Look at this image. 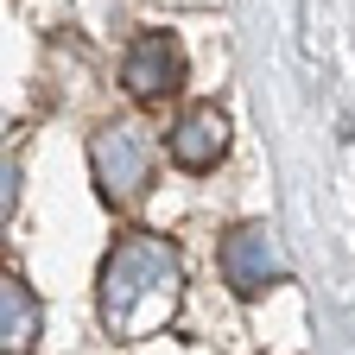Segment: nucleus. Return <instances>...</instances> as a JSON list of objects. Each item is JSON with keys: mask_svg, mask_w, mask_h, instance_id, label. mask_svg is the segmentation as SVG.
<instances>
[{"mask_svg": "<svg viewBox=\"0 0 355 355\" xmlns=\"http://www.w3.org/2000/svg\"><path fill=\"white\" fill-rule=\"evenodd\" d=\"M184 298V260L165 235H127L102 260V324L121 343L159 336Z\"/></svg>", "mask_w": 355, "mask_h": 355, "instance_id": "nucleus-1", "label": "nucleus"}, {"mask_svg": "<svg viewBox=\"0 0 355 355\" xmlns=\"http://www.w3.org/2000/svg\"><path fill=\"white\" fill-rule=\"evenodd\" d=\"M89 165H96V184L108 203H140L153 178V140L140 127H102L89 146Z\"/></svg>", "mask_w": 355, "mask_h": 355, "instance_id": "nucleus-2", "label": "nucleus"}, {"mask_svg": "<svg viewBox=\"0 0 355 355\" xmlns=\"http://www.w3.org/2000/svg\"><path fill=\"white\" fill-rule=\"evenodd\" d=\"M222 279H229L241 298H260L286 279V254H279V235L266 222H241V229L222 241Z\"/></svg>", "mask_w": 355, "mask_h": 355, "instance_id": "nucleus-3", "label": "nucleus"}, {"mask_svg": "<svg viewBox=\"0 0 355 355\" xmlns=\"http://www.w3.org/2000/svg\"><path fill=\"white\" fill-rule=\"evenodd\" d=\"M121 83L133 102H165L178 96V83H184V51H178L171 32H140L127 44V64H121Z\"/></svg>", "mask_w": 355, "mask_h": 355, "instance_id": "nucleus-4", "label": "nucleus"}, {"mask_svg": "<svg viewBox=\"0 0 355 355\" xmlns=\"http://www.w3.org/2000/svg\"><path fill=\"white\" fill-rule=\"evenodd\" d=\"M171 165H184V171H209L222 153H229V114H222L216 102H197L184 108V121L171 127V140H165Z\"/></svg>", "mask_w": 355, "mask_h": 355, "instance_id": "nucleus-5", "label": "nucleus"}, {"mask_svg": "<svg viewBox=\"0 0 355 355\" xmlns=\"http://www.w3.org/2000/svg\"><path fill=\"white\" fill-rule=\"evenodd\" d=\"M32 343H38V298H32V286L26 279H0V349L7 355H32Z\"/></svg>", "mask_w": 355, "mask_h": 355, "instance_id": "nucleus-6", "label": "nucleus"}]
</instances>
